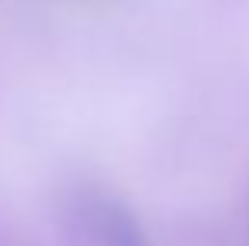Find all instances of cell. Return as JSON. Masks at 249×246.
<instances>
[{
	"label": "cell",
	"mask_w": 249,
	"mask_h": 246,
	"mask_svg": "<svg viewBox=\"0 0 249 246\" xmlns=\"http://www.w3.org/2000/svg\"><path fill=\"white\" fill-rule=\"evenodd\" d=\"M94 216V236L98 246H148L142 236V226L131 219V212L122 209L118 203L101 199L98 206H91Z\"/></svg>",
	"instance_id": "1"
}]
</instances>
